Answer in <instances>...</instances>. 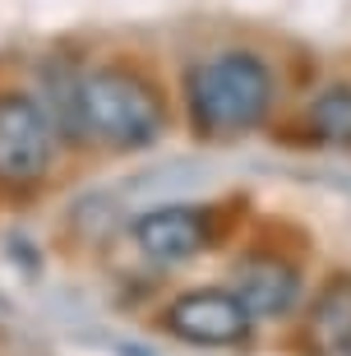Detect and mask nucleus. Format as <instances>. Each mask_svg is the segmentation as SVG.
I'll list each match as a JSON object with an SVG mask.
<instances>
[{"mask_svg":"<svg viewBox=\"0 0 351 356\" xmlns=\"http://www.w3.org/2000/svg\"><path fill=\"white\" fill-rule=\"evenodd\" d=\"M277 70L254 47H222L190 60L181 74V106L195 139L231 144L263 130L277 106Z\"/></svg>","mask_w":351,"mask_h":356,"instance_id":"f257e3e1","label":"nucleus"},{"mask_svg":"<svg viewBox=\"0 0 351 356\" xmlns=\"http://www.w3.org/2000/svg\"><path fill=\"white\" fill-rule=\"evenodd\" d=\"M79 130L83 148L106 153H143L167 139L171 102L167 88L130 60H102L83 65L79 79Z\"/></svg>","mask_w":351,"mask_h":356,"instance_id":"f03ea898","label":"nucleus"},{"mask_svg":"<svg viewBox=\"0 0 351 356\" xmlns=\"http://www.w3.org/2000/svg\"><path fill=\"white\" fill-rule=\"evenodd\" d=\"M60 134H56L47 106L28 88H0V190L28 195L51 176L60 158Z\"/></svg>","mask_w":351,"mask_h":356,"instance_id":"7ed1b4c3","label":"nucleus"},{"mask_svg":"<svg viewBox=\"0 0 351 356\" xmlns=\"http://www.w3.org/2000/svg\"><path fill=\"white\" fill-rule=\"evenodd\" d=\"M162 329L190 347H240L250 343L254 315L236 287H190L162 305Z\"/></svg>","mask_w":351,"mask_h":356,"instance_id":"20e7f679","label":"nucleus"},{"mask_svg":"<svg viewBox=\"0 0 351 356\" xmlns=\"http://www.w3.org/2000/svg\"><path fill=\"white\" fill-rule=\"evenodd\" d=\"M130 241L148 264L176 268L199 259L204 250H213L222 241V227L209 204H162V209H148L134 218Z\"/></svg>","mask_w":351,"mask_h":356,"instance_id":"39448f33","label":"nucleus"},{"mask_svg":"<svg viewBox=\"0 0 351 356\" xmlns=\"http://www.w3.org/2000/svg\"><path fill=\"white\" fill-rule=\"evenodd\" d=\"M231 287L236 296L250 305L254 324L268 319H291L305 305V273L296 259H286L282 250H245L231 264Z\"/></svg>","mask_w":351,"mask_h":356,"instance_id":"423d86ee","label":"nucleus"},{"mask_svg":"<svg viewBox=\"0 0 351 356\" xmlns=\"http://www.w3.org/2000/svg\"><path fill=\"white\" fill-rule=\"evenodd\" d=\"M300 329L310 356H351V268L319 282V291L300 310Z\"/></svg>","mask_w":351,"mask_h":356,"instance_id":"0eeeda50","label":"nucleus"},{"mask_svg":"<svg viewBox=\"0 0 351 356\" xmlns=\"http://www.w3.org/2000/svg\"><path fill=\"white\" fill-rule=\"evenodd\" d=\"M79 79L83 65H74L70 56H47L38 70V102L47 106L60 144L83 148V130H79Z\"/></svg>","mask_w":351,"mask_h":356,"instance_id":"6e6552de","label":"nucleus"},{"mask_svg":"<svg viewBox=\"0 0 351 356\" xmlns=\"http://www.w3.org/2000/svg\"><path fill=\"white\" fill-rule=\"evenodd\" d=\"M305 125L319 144L351 148V79H333L310 92L305 102Z\"/></svg>","mask_w":351,"mask_h":356,"instance_id":"1a4fd4ad","label":"nucleus"}]
</instances>
